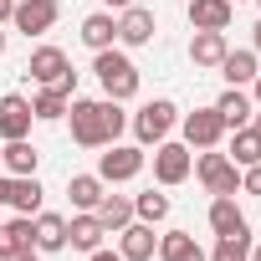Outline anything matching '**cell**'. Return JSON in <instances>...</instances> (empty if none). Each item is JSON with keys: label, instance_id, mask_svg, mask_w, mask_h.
<instances>
[{"label": "cell", "instance_id": "obj_1", "mask_svg": "<svg viewBox=\"0 0 261 261\" xmlns=\"http://www.w3.org/2000/svg\"><path fill=\"white\" fill-rule=\"evenodd\" d=\"M72 139L82 149H108L113 128H108V97H72Z\"/></svg>", "mask_w": 261, "mask_h": 261}, {"label": "cell", "instance_id": "obj_2", "mask_svg": "<svg viewBox=\"0 0 261 261\" xmlns=\"http://www.w3.org/2000/svg\"><path fill=\"white\" fill-rule=\"evenodd\" d=\"M92 72H97V82H102V97H113V102H128L139 92V67L128 62L123 51H97V62H92Z\"/></svg>", "mask_w": 261, "mask_h": 261}, {"label": "cell", "instance_id": "obj_3", "mask_svg": "<svg viewBox=\"0 0 261 261\" xmlns=\"http://www.w3.org/2000/svg\"><path fill=\"white\" fill-rule=\"evenodd\" d=\"M26 72H31V82H41V87H62L67 97L77 92V72H72V62H67L62 46H36L31 62H26Z\"/></svg>", "mask_w": 261, "mask_h": 261}, {"label": "cell", "instance_id": "obj_4", "mask_svg": "<svg viewBox=\"0 0 261 261\" xmlns=\"http://www.w3.org/2000/svg\"><path fill=\"white\" fill-rule=\"evenodd\" d=\"M174 123H179V108L169 97H154V102H144L134 113V134H139V144H164Z\"/></svg>", "mask_w": 261, "mask_h": 261}, {"label": "cell", "instance_id": "obj_5", "mask_svg": "<svg viewBox=\"0 0 261 261\" xmlns=\"http://www.w3.org/2000/svg\"><path fill=\"white\" fill-rule=\"evenodd\" d=\"M195 174H200V185L210 190V195H241V169L230 164V154H200L195 159Z\"/></svg>", "mask_w": 261, "mask_h": 261}, {"label": "cell", "instance_id": "obj_6", "mask_svg": "<svg viewBox=\"0 0 261 261\" xmlns=\"http://www.w3.org/2000/svg\"><path fill=\"white\" fill-rule=\"evenodd\" d=\"M139 169H144V149H134V144H108V154H97V179L102 185L139 179Z\"/></svg>", "mask_w": 261, "mask_h": 261}, {"label": "cell", "instance_id": "obj_7", "mask_svg": "<svg viewBox=\"0 0 261 261\" xmlns=\"http://www.w3.org/2000/svg\"><path fill=\"white\" fill-rule=\"evenodd\" d=\"M190 169H195V154H190V144H154V179L169 190V185H185L190 179Z\"/></svg>", "mask_w": 261, "mask_h": 261}, {"label": "cell", "instance_id": "obj_8", "mask_svg": "<svg viewBox=\"0 0 261 261\" xmlns=\"http://www.w3.org/2000/svg\"><path fill=\"white\" fill-rule=\"evenodd\" d=\"M185 144L190 149H215L220 139H225V118L215 113V108H195V113H185Z\"/></svg>", "mask_w": 261, "mask_h": 261}, {"label": "cell", "instance_id": "obj_9", "mask_svg": "<svg viewBox=\"0 0 261 261\" xmlns=\"http://www.w3.org/2000/svg\"><path fill=\"white\" fill-rule=\"evenodd\" d=\"M57 16H62V6H57V0H16V11H11L16 31H26V36L51 31V26H57Z\"/></svg>", "mask_w": 261, "mask_h": 261}, {"label": "cell", "instance_id": "obj_10", "mask_svg": "<svg viewBox=\"0 0 261 261\" xmlns=\"http://www.w3.org/2000/svg\"><path fill=\"white\" fill-rule=\"evenodd\" d=\"M154 251H159V241H154V225L149 220H128L118 230V256L123 261H154Z\"/></svg>", "mask_w": 261, "mask_h": 261}, {"label": "cell", "instance_id": "obj_11", "mask_svg": "<svg viewBox=\"0 0 261 261\" xmlns=\"http://www.w3.org/2000/svg\"><path fill=\"white\" fill-rule=\"evenodd\" d=\"M31 102L21 97V92H6V97H0V139H31Z\"/></svg>", "mask_w": 261, "mask_h": 261}, {"label": "cell", "instance_id": "obj_12", "mask_svg": "<svg viewBox=\"0 0 261 261\" xmlns=\"http://www.w3.org/2000/svg\"><path fill=\"white\" fill-rule=\"evenodd\" d=\"M154 31H159V21H154V11H144V6H128V11L118 16V41H123V46H149Z\"/></svg>", "mask_w": 261, "mask_h": 261}, {"label": "cell", "instance_id": "obj_13", "mask_svg": "<svg viewBox=\"0 0 261 261\" xmlns=\"http://www.w3.org/2000/svg\"><path fill=\"white\" fill-rule=\"evenodd\" d=\"M102 236H108V230H102V220H97L92 210H77V215L67 220V246H72V251H87V256H92V251L102 246Z\"/></svg>", "mask_w": 261, "mask_h": 261}, {"label": "cell", "instance_id": "obj_14", "mask_svg": "<svg viewBox=\"0 0 261 261\" xmlns=\"http://www.w3.org/2000/svg\"><path fill=\"white\" fill-rule=\"evenodd\" d=\"M31 246L36 251H62L67 246V220L51 215V210H36L31 215Z\"/></svg>", "mask_w": 261, "mask_h": 261}, {"label": "cell", "instance_id": "obj_15", "mask_svg": "<svg viewBox=\"0 0 261 261\" xmlns=\"http://www.w3.org/2000/svg\"><path fill=\"white\" fill-rule=\"evenodd\" d=\"M236 16L230 0H190V26L195 31H225Z\"/></svg>", "mask_w": 261, "mask_h": 261}, {"label": "cell", "instance_id": "obj_16", "mask_svg": "<svg viewBox=\"0 0 261 261\" xmlns=\"http://www.w3.org/2000/svg\"><path fill=\"white\" fill-rule=\"evenodd\" d=\"M6 205H16L21 215H36V210H41V185H36V174H11V179H6Z\"/></svg>", "mask_w": 261, "mask_h": 261}, {"label": "cell", "instance_id": "obj_17", "mask_svg": "<svg viewBox=\"0 0 261 261\" xmlns=\"http://www.w3.org/2000/svg\"><path fill=\"white\" fill-rule=\"evenodd\" d=\"M225 31H195V41H190V62L195 67H220L225 62Z\"/></svg>", "mask_w": 261, "mask_h": 261}, {"label": "cell", "instance_id": "obj_18", "mask_svg": "<svg viewBox=\"0 0 261 261\" xmlns=\"http://www.w3.org/2000/svg\"><path fill=\"white\" fill-rule=\"evenodd\" d=\"M215 113L225 118V128H246V123L256 118V108H251V97H246L241 87H225V92L215 97Z\"/></svg>", "mask_w": 261, "mask_h": 261}, {"label": "cell", "instance_id": "obj_19", "mask_svg": "<svg viewBox=\"0 0 261 261\" xmlns=\"http://www.w3.org/2000/svg\"><path fill=\"white\" fill-rule=\"evenodd\" d=\"M210 230H215V236L251 230V225H246V215L236 210V195H215V200H210Z\"/></svg>", "mask_w": 261, "mask_h": 261}, {"label": "cell", "instance_id": "obj_20", "mask_svg": "<svg viewBox=\"0 0 261 261\" xmlns=\"http://www.w3.org/2000/svg\"><path fill=\"white\" fill-rule=\"evenodd\" d=\"M159 261H210L200 246H195V236L190 230H169V236H159V251H154Z\"/></svg>", "mask_w": 261, "mask_h": 261}, {"label": "cell", "instance_id": "obj_21", "mask_svg": "<svg viewBox=\"0 0 261 261\" xmlns=\"http://www.w3.org/2000/svg\"><path fill=\"white\" fill-rule=\"evenodd\" d=\"M118 41V21L108 16V11H97V16H87L82 21V46H92V51H108Z\"/></svg>", "mask_w": 261, "mask_h": 261}, {"label": "cell", "instance_id": "obj_22", "mask_svg": "<svg viewBox=\"0 0 261 261\" xmlns=\"http://www.w3.org/2000/svg\"><path fill=\"white\" fill-rule=\"evenodd\" d=\"M92 215L102 220V230H123L128 220H134V200H128V195H102Z\"/></svg>", "mask_w": 261, "mask_h": 261}, {"label": "cell", "instance_id": "obj_23", "mask_svg": "<svg viewBox=\"0 0 261 261\" xmlns=\"http://www.w3.org/2000/svg\"><path fill=\"white\" fill-rule=\"evenodd\" d=\"M220 77H225L230 87H246V82H256V51H225V62H220Z\"/></svg>", "mask_w": 261, "mask_h": 261}, {"label": "cell", "instance_id": "obj_24", "mask_svg": "<svg viewBox=\"0 0 261 261\" xmlns=\"http://www.w3.org/2000/svg\"><path fill=\"white\" fill-rule=\"evenodd\" d=\"M230 164H236V169H251V164H261V134H256V128H236Z\"/></svg>", "mask_w": 261, "mask_h": 261}, {"label": "cell", "instance_id": "obj_25", "mask_svg": "<svg viewBox=\"0 0 261 261\" xmlns=\"http://www.w3.org/2000/svg\"><path fill=\"white\" fill-rule=\"evenodd\" d=\"M31 113H36L41 123H62V118H67V92H62V87H41V92L31 97Z\"/></svg>", "mask_w": 261, "mask_h": 261}, {"label": "cell", "instance_id": "obj_26", "mask_svg": "<svg viewBox=\"0 0 261 261\" xmlns=\"http://www.w3.org/2000/svg\"><path fill=\"white\" fill-rule=\"evenodd\" d=\"M36 164H41V154H36L31 139H11L6 144V169L11 174H36Z\"/></svg>", "mask_w": 261, "mask_h": 261}, {"label": "cell", "instance_id": "obj_27", "mask_svg": "<svg viewBox=\"0 0 261 261\" xmlns=\"http://www.w3.org/2000/svg\"><path fill=\"white\" fill-rule=\"evenodd\" d=\"M67 195H72L77 210H97V200H102V179H97V174H72V179H67Z\"/></svg>", "mask_w": 261, "mask_h": 261}, {"label": "cell", "instance_id": "obj_28", "mask_svg": "<svg viewBox=\"0 0 261 261\" xmlns=\"http://www.w3.org/2000/svg\"><path fill=\"white\" fill-rule=\"evenodd\" d=\"M210 261H251V230H236V236H220Z\"/></svg>", "mask_w": 261, "mask_h": 261}, {"label": "cell", "instance_id": "obj_29", "mask_svg": "<svg viewBox=\"0 0 261 261\" xmlns=\"http://www.w3.org/2000/svg\"><path fill=\"white\" fill-rule=\"evenodd\" d=\"M21 246H31V215H16L11 225H0V256H11Z\"/></svg>", "mask_w": 261, "mask_h": 261}, {"label": "cell", "instance_id": "obj_30", "mask_svg": "<svg viewBox=\"0 0 261 261\" xmlns=\"http://www.w3.org/2000/svg\"><path fill=\"white\" fill-rule=\"evenodd\" d=\"M134 215H139V220H149V225L169 220V195H154V190H144V195L134 200Z\"/></svg>", "mask_w": 261, "mask_h": 261}, {"label": "cell", "instance_id": "obj_31", "mask_svg": "<svg viewBox=\"0 0 261 261\" xmlns=\"http://www.w3.org/2000/svg\"><path fill=\"white\" fill-rule=\"evenodd\" d=\"M241 190H246V195H261V164L241 169Z\"/></svg>", "mask_w": 261, "mask_h": 261}, {"label": "cell", "instance_id": "obj_32", "mask_svg": "<svg viewBox=\"0 0 261 261\" xmlns=\"http://www.w3.org/2000/svg\"><path fill=\"white\" fill-rule=\"evenodd\" d=\"M0 261H41V251H36V246H21V251H11V256H0Z\"/></svg>", "mask_w": 261, "mask_h": 261}, {"label": "cell", "instance_id": "obj_33", "mask_svg": "<svg viewBox=\"0 0 261 261\" xmlns=\"http://www.w3.org/2000/svg\"><path fill=\"white\" fill-rule=\"evenodd\" d=\"M87 261H123V256H118V251H102V246H97V251H92Z\"/></svg>", "mask_w": 261, "mask_h": 261}, {"label": "cell", "instance_id": "obj_34", "mask_svg": "<svg viewBox=\"0 0 261 261\" xmlns=\"http://www.w3.org/2000/svg\"><path fill=\"white\" fill-rule=\"evenodd\" d=\"M102 6H108V11H128V6H134V0H102Z\"/></svg>", "mask_w": 261, "mask_h": 261}, {"label": "cell", "instance_id": "obj_35", "mask_svg": "<svg viewBox=\"0 0 261 261\" xmlns=\"http://www.w3.org/2000/svg\"><path fill=\"white\" fill-rule=\"evenodd\" d=\"M11 11H16V0H0V21H11Z\"/></svg>", "mask_w": 261, "mask_h": 261}, {"label": "cell", "instance_id": "obj_36", "mask_svg": "<svg viewBox=\"0 0 261 261\" xmlns=\"http://www.w3.org/2000/svg\"><path fill=\"white\" fill-rule=\"evenodd\" d=\"M251 87H256V102H261V72H256V82H251Z\"/></svg>", "mask_w": 261, "mask_h": 261}, {"label": "cell", "instance_id": "obj_37", "mask_svg": "<svg viewBox=\"0 0 261 261\" xmlns=\"http://www.w3.org/2000/svg\"><path fill=\"white\" fill-rule=\"evenodd\" d=\"M256 51H261V21H256Z\"/></svg>", "mask_w": 261, "mask_h": 261}, {"label": "cell", "instance_id": "obj_38", "mask_svg": "<svg viewBox=\"0 0 261 261\" xmlns=\"http://www.w3.org/2000/svg\"><path fill=\"white\" fill-rule=\"evenodd\" d=\"M251 261H261V246H251Z\"/></svg>", "mask_w": 261, "mask_h": 261}, {"label": "cell", "instance_id": "obj_39", "mask_svg": "<svg viewBox=\"0 0 261 261\" xmlns=\"http://www.w3.org/2000/svg\"><path fill=\"white\" fill-rule=\"evenodd\" d=\"M0 57H6V31H0Z\"/></svg>", "mask_w": 261, "mask_h": 261}, {"label": "cell", "instance_id": "obj_40", "mask_svg": "<svg viewBox=\"0 0 261 261\" xmlns=\"http://www.w3.org/2000/svg\"><path fill=\"white\" fill-rule=\"evenodd\" d=\"M0 205H6V179H0Z\"/></svg>", "mask_w": 261, "mask_h": 261}, {"label": "cell", "instance_id": "obj_41", "mask_svg": "<svg viewBox=\"0 0 261 261\" xmlns=\"http://www.w3.org/2000/svg\"><path fill=\"white\" fill-rule=\"evenodd\" d=\"M251 128H256V134H261V113H256V123H251Z\"/></svg>", "mask_w": 261, "mask_h": 261}, {"label": "cell", "instance_id": "obj_42", "mask_svg": "<svg viewBox=\"0 0 261 261\" xmlns=\"http://www.w3.org/2000/svg\"><path fill=\"white\" fill-rule=\"evenodd\" d=\"M230 6H251V0H230Z\"/></svg>", "mask_w": 261, "mask_h": 261}, {"label": "cell", "instance_id": "obj_43", "mask_svg": "<svg viewBox=\"0 0 261 261\" xmlns=\"http://www.w3.org/2000/svg\"><path fill=\"white\" fill-rule=\"evenodd\" d=\"M0 169H6V149H0Z\"/></svg>", "mask_w": 261, "mask_h": 261}]
</instances>
